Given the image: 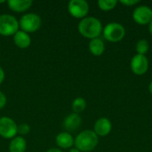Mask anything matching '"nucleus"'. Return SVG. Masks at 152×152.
<instances>
[{
  "label": "nucleus",
  "instance_id": "nucleus-21",
  "mask_svg": "<svg viewBox=\"0 0 152 152\" xmlns=\"http://www.w3.org/2000/svg\"><path fill=\"white\" fill-rule=\"evenodd\" d=\"M120 3L126 6H134L140 3V0H120Z\"/></svg>",
  "mask_w": 152,
  "mask_h": 152
},
{
  "label": "nucleus",
  "instance_id": "nucleus-11",
  "mask_svg": "<svg viewBox=\"0 0 152 152\" xmlns=\"http://www.w3.org/2000/svg\"><path fill=\"white\" fill-rule=\"evenodd\" d=\"M82 124V118L79 114L72 113L69 114L64 120L63 126L68 131H76Z\"/></svg>",
  "mask_w": 152,
  "mask_h": 152
},
{
  "label": "nucleus",
  "instance_id": "nucleus-19",
  "mask_svg": "<svg viewBox=\"0 0 152 152\" xmlns=\"http://www.w3.org/2000/svg\"><path fill=\"white\" fill-rule=\"evenodd\" d=\"M150 49V45L149 42L146 39H141L137 42L135 45V50L138 54L145 55Z\"/></svg>",
  "mask_w": 152,
  "mask_h": 152
},
{
  "label": "nucleus",
  "instance_id": "nucleus-18",
  "mask_svg": "<svg viewBox=\"0 0 152 152\" xmlns=\"http://www.w3.org/2000/svg\"><path fill=\"white\" fill-rule=\"evenodd\" d=\"M98 6L102 11L104 12H109L113 10L117 4H118V1L117 0H99L98 1Z\"/></svg>",
  "mask_w": 152,
  "mask_h": 152
},
{
  "label": "nucleus",
  "instance_id": "nucleus-27",
  "mask_svg": "<svg viewBox=\"0 0 152 152\" xmlns=\"http://www.w3.org/2000/svg\"><path fill=\"white\" fill-rule=\"evenodd\" d=\"M69 152H81V151H78L77 148H73V149L69 150Z\"/></svg>",
  "mask_w": 152,
  "mask_h": 152
},
{
  "label": "nucleus",
  "instance_id": "nucleus-1",
  "mask_svg": "<svg viewBox=\"0 0 152 152\" xmlns=\"http://www.w3.org/2000/svg\"><path fill=\"white\" fill-rule=\"evenodd\" d=\"M102 25L95 17H86L78 23V31L86 38H98L102 32Z\"/></svg>",
  "mask_w": 152,
  "mask_h": 152
},
{
  "label": "nucleus",
  "instance_id": "nucleus-24",
  "mask_svg": "<svg viewBox=\"0 0 152 152\" xmlns=\"http://www.w3.org/2000/svg\"><path fill=\"white\" fill-rule=\"evenodd\" d=\"M46 152H62L60 150H57V149H51V150H48Z\"/></svg>",
  "mask_w": 152,
  "mask_h": 152
},
{
  "label": "nucleus",
  "instance_id": "nucleus-20",
  "mask_svg": "<svg viewBox=\"0 0 152 152\" xmlns=\"http://www.w3.org/2000/svg\"><path fill=\"white\" fill-rule=\"evenodd\" d=\"M30 132V127L27 124H21L18 126V134L20 135H26Z\"/></svg>",
  "mask_w": 152,
  "mask_h": 152
},
{
  "label": "nucleus",
  "instance_id": "nucleus-23",
  "mask_svg": "<svg viewBox=\"0 0 152 152\" xmlns=\"http://www.w3.org/2000/svg\"><path fill=\"white\" fill-rule=\"evenodd\" d=\"M4 79V69L0 67V84L3 83Z\"/></svg>",
  "mask_w": 152,
  "mask_h": 152
},
{
  "label": "nucleus",
  "instance_id": "nucleus-26",
  "mask_svg": "<svg viewBox=\"0 0 152 152\" xmlns=\"http://www.w3.org/2000/svg\"><path fill=\"white\" fill-rule=\"evenodd\" d=\"M149 91H150L151 94L152 95V81L150 83V85H149Z\"/></svg>",
  "mask_w": 152,
  "mask_h": 152
},
{
  "label": "nucleus",
  "instance_id": "nucleus-14",
  "mask_svg": "<svg viewBox=\"0 0 152 152\" xmlns=\"http://www.w3.org/2000/svg\"><path fill=\"white\" fill-rule=\"evenodd\" d=\"M55 142H56V144L61 149L71 148L72 145L74 144V139H73L72 135L66 132L60 133L56 136Z\"/></svg>",
  "mask_w": 152,
  "mask_h": 152
},
{
  "label": "nucleus",
  "instance_id": "nucleus-5",
  "mask_svg": "<svg viewBox=\"0 0 152 152\" xmlns=\"http://www.w3.org/2000/svg\"><path fill=\"white\" fill-rule=\"evenodd\" d=\"M19 27V22L15 17L9 14L0 15V35L4 37L14 35Z\"/></svg>",
  "mask_w": 152,
  "mask_h": 152
},
{
  "label": "nucleus",
  "instance_id": "nucleus-6",
  "mask_svg": "<svg viewBox=\"0 0 152 152\" xmlns=\"http://www.w3.org/2000/svg\"><path fill=\"white\" fill-rule=\"evenodd\" d=\"M68 10L74 18L84 19L89 12V4L86 0H71L69 2Z\"/></svg>",
  "mask_w": 152,
  "mask_h": 152
},
{
  "label": "nucleus",
  "instance_id": "nucleus-12",
  "mask_svg": "<svg viewBox=\"0 0 152 152\" xmlns=\"http://www.w3.org/2000/svg\"><path fill=\"white\" fill-rule=\"evenodd\" d=\"M13 42L16 45V46H18L19 48L25 49L30 45L31 38L28 33L22 30H18L13 36Z\"/></svg>",
  "mask_w": 152,
  "mask_h": 152
},
{
  "label": "nucleus",
  "instance_id": "nucleus-10",
  "mask_svg": "<svg viewBox=\"0 0 152 152\" xmlns=\"http://www.w3.org/2000/svg\"><path fill=\"white\" fill-rule=\"evenodd\" d=\"M112 130L111 121L107 118H101L97 119L94 126V132L99 136L105 137L110 134Z\"/></svg>",
  "mask_w": 152,
  "mask_h": 152
},
{
  "label": "nucleus",
  "instance_id": "nucleus-3",
  "mask_svg": "<svg viewBox=\"0 0 152 152\" xmlns=\"http://www.w3.org/2000/svg\"><path fill=\"white\" fill-rule=\"evenodd\" d=\"M104 38L110 43H118L126 36L125 27L118 22H110L102 29Z\"/></svg>",
  "mask_w": 152,
  "mask_h": 152
},
{
  "label": "nucleus",
  "instance_id": "nucleus-8",
  "mask_svg": "<svg viewBox=\"0 0 152 152\" xmlns=\"http://www.w3.org/2000/svg\"><path fill=\"white\" fill-rule=\"evenodd\" d=\"M133 19L139 25L150 24L152 20V9L148 5H139L133 12Z\"/></svg>",
  "mask_w": 152,
  "mask_h": 152
},
{
  "label": "nucleus",
  "instance_id": "nucleus-17",
  "mask_svg": "<svg viewBox=\"0 0 152 152\" xmlns=\"http://www.w3.org/2000/svg\"><path fill=\"white\" fill-rule=\"evenodd\" d=\"M86 102L82 97L76 98L72 102V110L76 114H79L83 112L86 110Z\"/></svg>",
  "mask_w": 152,
  "mask_h": 152
},
{
  "label": "nucleus",
  "instance_id": "nucleus-22",
  "mask_svg": "<svg viewBox=\"0 0 152 152\" xmlns=\"http://www.w3.org/2000/svg\"><path fill=\"white\" fill-rule=\"evenodd\" d=\"M6 104V97L5 95L0 91V110L3 109L4 107V105Z\"/></svg>",
  "mask_w": 152,
  "mask_h": 152
},
{
  "label": "nucleus",
  "instance_id": "nucleus-15",
  "mask_svg": "<svg viewBox=\"0 0 152 152\" xmlns=\"http://www.w3.org/2000/svg\"><path fill=\"white\" fill-rule=\"evenodd\" d=\"M89 51L94 56H101L105 51V45L101 38L92 39L89 43Z\"/></svg>",
  "mask_w": 152,
  "mask_h": 152
},
{
  "label": "nucleus",
  "instance_id": "nucleus-7",
  "mask_svg": "<svg viewBox=\"0 0 152 152\" xmlns=\"http://www.w3.org/2000/svg\"><path fill=\"white\" fill-rule=\"evenodd\" d=\"M18 134V126L13 119L3 117L0 118V136L4 139H12Z\"/></svg>",
  "mask_w": 152,
  "mask_h": 152
},
{
  "label": "nucleus",
  "instance_id": "nucleus-16",
  "mask_svg": "<svg viewBox=\"0 0 152 152\" xmlns=\"http://www.w3.org/2000/svg\"><path fill=\"white\" fill-rule=\"evenodd\" d=\"M27 149V142L21 136L14 137L9 145L10 152H25Z\"/></svg>",
  "mask_w": 152,
  "mask_h": 152
},
{
  "label": "nucleus",
  "instance_id": "nucleus-9",
  "mask_svg": "<svg viewBox=\"0 0 152 152\" xmlns=\"http://www.w3.org/2000/svg\"><path fill=\"white\" fill-rule=\"evenodd\" d=\"M131 70L137 76L144 75L149 69V60L145 55L136 53L130 62Z\"/></svg>",
  "mask_w": 152,
  "mask_h": 152
},
{
  "label": "nucleus",
  "instance_id": "nucleus-13",
  "mask_svg": "<svg viewBox=\"0 0 152 152\" xmlns=\"http://www.w3.org/2000/svg\"><path fill=\"white\" fill-rule=\"evenodd\" d=\"M33 2L31 0H9L7 2V4L9 8L17 12H25L28 9H29L32 5Z\"/></svg>",
  "mask_w": 152,
  "mask_h": 152
},
{
  "label": "nucleus",
  "instance_id": "nucleus-4",
  "mask_svg": "<svg viewBox=\"0 0 152 152\" xmlns=\"http://www.w3.org/2000/svg\"><path fill=\"white\" fill-rule=\"evenodd\" d=\"M42 20L41 18L36 13H27L24 14L19 21V26L22 31L26 33H33L38 30L41 27Z\"/></svg>",
  "mask_w": 152,
  "mask_h": 152
},
{
  "label": "nucleus",
  "instance_id": "nucleus-2",
  "mask_svg": "<svg viewBox=\"0 0 152 152\" xmlns=\"http://www.w3.org/2000/svg\"><path fill=\"white\" fill-rule=\"evenodd\" d=\"M99 142L98 135L92 130H85L78 134L74 141L76 148L84 152H89L94 151Z\"/></svg>",
  "mask_w": 152,
  "mask_h": 152
},
{
  "label": "nucleus",
  "instance_id": "nucleus-28",
  "mask_svg": "<svg viewBox=\"0 0 152 152\" xmlns=\"http://www.w3.org/2000/svg\"><path fill=\"white\" fill-rule=\"evenodd\" d=\"M5 1H0V4H2V3H4Z\"/></svg>",
  "mask_w": 152,
  "mask_h": 152
},
{
  "label": "nucleus",
  "instance_id": "nucleus-25",
  "mask_svg": "<svg viewBox=\"0 0 152 152\" xmlns=\"http://www.w3.org/2000/svg\"><path fill=\"white\" fill-rule=\"evenodd\" d=\"M149 30H150V33L151 34L152 36V20L150 22V24H149Z\"/></svg>",
  "mask_w": 152,
  "mask_h": 152
}]
</instances>
